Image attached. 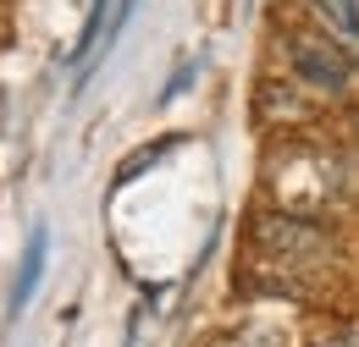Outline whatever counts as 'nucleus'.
<instances>
[{"instance_id": "obj_1", "label": "nucleus", "mask_w": 359, "mask_h": 347, "mask_svg": "<svg viewBox=\"0 0 359 347\" xmlns=\"http://www.w3.org/2000/svg\"><path fill=\"white\" fill-rule=\"evenodd\" d=\"M249 254H255V292L266 298H310V281L343 254L337 232L315 215L260 210L249 220Z\"/></svg>"}, {"instance_id": "obj_4", "label": "nucleus", "mask_w": 359, "mask_h": 347, "mask_svg": "<svg viewBox=\"0 0 359 347\" xmlns=\"http://www.w3.org/2000/svg\"><path fill=\"white\" fill-rule=\"evenodd\" d=\"M45 260H50V232L34 226V232H28V248H22V264H17V281H11V320L34 304V292H39V281H45Z\"/></svg>"}, {"instance_id": "obj_6", "label": "nucleus", "mask_w": 359, "mask_h": 347, "mask_svg": "<svg viewBox=\"0 0 359 347\" xmlns=\"http://www.w3.org/2000/svg\"><path fill=\"white\" fill-rule=\"evenodd\" d=\"M260 342H266V331H243V337H226L216 347H260Z\"/></svg>"}, {"instance_id": "obj_8", "label": "nucleus", "mask_w": 359, "mask_h": 347, "mask_svg": "<svg viewBox=\"0 0 359 347\" xmlns=\"http://www.w3.org/2000/svg\"><path fill=\"white\" fill-rule=\"evenodd\" d=\"M354 199H359V187H354Z\"/></svg>"}, {"instance_id": "obj_3", "label": "nucleus", "mask_w": 359, "mask_h": 347, "mask_svg": "<svg viewBox=\"0 0 359 347\" xmlns=\"http://www.w3.org/2000/svg\"><path fill=\"white\" fill-rule=\"evenodd\" d=\"M255 116L266 127H293V122H310L315 105H310V88H299L293 78H266L260 94H255Z\"/></svg>"}, {"instance_id": "obj_2", "label": "nucleus", "mask_w": 359, "mask_h": 347, "mask_svg": "<svg viewBox=\"0 0 359 347\" xmlns=\"http://www.w3.org/2000/svg\"><path fill=\"white\" fill-rule=\"evenodd\" d=\"M282 61H287V78L299 88H310L315 99H343L348 88H354V55L343 50L337 39H326L320 28H287L282 39Z\"/></svg>"}, {"instance_id": "obj_7", "label": "nucleus", "mask_w": 359, "mask_h": 347, "mask_svg": "<svg viewBox=\"0 0 359 347\" xmlns=\"http://www.w3.org/2000/svg\"><path fill=\"white\" fill-rule=\"evenodd\" d=\"M354 347H359V331H354Z\"/></svg>"}, {"instance_id": "obj_5", "label": "nucleus", "mask_w": 359, "mask_h": 347, "mask_svg": "<svg viewBox=\"0 0 359 347\" xmlns=\"http://www.w3.org/2000/svg\"><path fill=\"white\" fill-rule=\"evenodd\" d=\"M304 6H310L315 28H320L326 39H337L359 61V0H304Z\"/></svg>"}]
</instances>
